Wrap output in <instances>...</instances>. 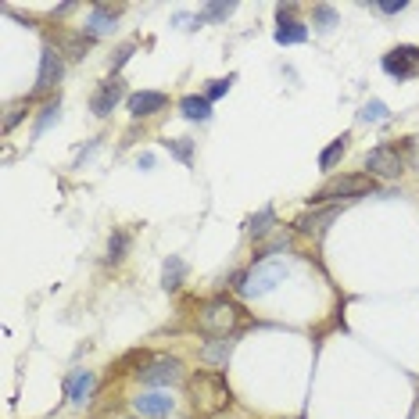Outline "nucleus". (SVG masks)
I'll return each mask as SVG.
<instances>
[{
    "label": "nucleus",
    "mask_w": 419,
    "mask_h": 419,
    "mask_svg": "<svg viewBox=\"0 0 419 419\" xmlns=\"http://www.w3.org/2000/svg\"><path fill=\"white\" fill-rule=\"evenodd\" d=\"M283 276H287V265L283 262H258V265H251L244 276H237V294L247 298V301H255V298L269 294V290L276 287Z\"/></svg>",
    "instance_id": "nucleus-2"
},
{
    "label": "nucleus",
    "mask_w": 419,
    "mask_h": 419,
    "mask_svg": "<svg viewBox=\"0 0 419 419\" xmlns=\"http://www.w3.org/2000/svg\"><path fill=\"white\" fill-rule=\"evenodd\" d=\"M312 15H316V29L319 33H330L333 26H337V11H333L330 4H316V11H312Z\"/></svg>",
    "instance_id": "nucleus-24"
},
{
    "label": "nucleus",
    "mask_w": 419,
    "mask_h": 419,
    "mask_svg": "<svg viewBox=\"0 0 419 419\" xmlns=\"http://www.w3.org/2000/svg\"><path fill=\"white\" fill-rule=\"evenodd\" d=\"M22 108H26V104H11L8 115H4V130H15V122L22 118Z\"/></svg>",
    "instance_id": "nucleus-30"
},
{
    "label": "nucleus",
    "mask_w": 419,
    "mask_h": 419,
    "mask_svg": "<svg viewBox=\"0 0 419 419\" xmlns=\"http://www.w3.org/2000/svg\"><path fill=\"white\" fill-rule=\"evenodd\" d=\"M387 115H391V112H387V104H384V100H369L366 108L359 112V118H362V122H384Z\"/></svg>",
    "instance_id": "nucleus-26"
},
{
    "label": "nucleus",
    "mask_w": 419,
    "mask_h": 419,
    "mask_svg": "<svg viewBox=\"0 0 419 419\" xmlns=\"http://www.w3.org/2000/svg\"><path fill=\"white\" fill-rule=\"evenodd\" d=\"M54 122H57V100L47 104V108H39V118H36V125H33V136H44Z\"/></svg>",
    "instance_id": "nucleus-22"
},
{
    "label": "nucleus",
    "mask_w": 419,
    "mask_h": 419,
    "mask_svg": "<svg viewBox=\"0 0 419 419\" xmlns=\"http://www.w3.org/2000/svg\"><path fill=\"white\" fill-rule=\"evenodd\" d=\"M237 319H240V308L229 298H212L197 308V326L204 333H212V337H229V330L237 326Z\"/></svg>",
    "instance_id": "nucleus-3"
},
{
    "label": "nucleus",
    "mask_w": 419,
    "mask_h": 419,
    "mask_svg": "<svg viewBox=\"0 0 419 419\" xmlns=\"http://www.w3.org/2000/svg\"><path fill=\"white\" fill-rule=\"evenodd\" d=\"M125 251H130V233L125 229H115L112 233V244H108V255H112V262H118Z\"/></svg>",
    "instance_id": "nucleus-25"
},
{
    "label": "nucleus",
    "mask_w": 419,
    "mask_h": 419,
    "mask_svg": "<svg viewBox=\"0 0 419 419\" xmlns=\"http://www.w3.org/2000/svg\"><path fill=\"white\" fill-rule=\"evenodd\" d=\"M233 11H237V4H204L197 22H222V18H229Z\"/></svg>",
    "instance_id": "nucleus-21"
},
{
    "label": "nucleus",
    "mask_w": 419,
    "mask_h": 419,
    "mask_svg": "<svg viewBox=\"0 0 419 419\" xmlns=\"http://www.w3.org/2000/svg\"><path fill=\"white\" fill-rule=\"evenodd\" d=\"M140 380L148 387H172L183 380V362L169 359V355H154L148 362V369H140Z\"/></svg>",
    "instance_id": "nucleus-5"
},
{
    "label": "nucleus",
    "mask_w": 419,
    "mask_h": 419,
    "mask_svg": "<svg viewBox=\"0 0 419 419\" xmlns=\"http://www.w3.org/2000/svg\"><path fill=\"white\" fill-rule=\"evenodd\" d=\"M294 4H280L276 8V18H280V26H276V44H283V47H290V44H305L308 39V29L294 18Z\"/></svg>",
    "instance_id": "nucleus-9"
},
{
    "label": "nucleus",
    "mask_w": 419,
    "mask_h": 419,
    "mask_svg": "<svg viewBox=\"0 0 419 419\" xmlns=\"http://www.w3.org/2000/svg\"><path fill=\"white\" fill-rule=\"evenodd\" d=\"M366 190H373L369 176H337V179H330L326 186H319V190L308 197V204H323V201H337V197H359Z\"/></svg>",
    "instance_id": "nucleus-4"
},
{
    "label": "nucleus",
    "mask_w": 419,
    "mask_h": 419,
    "mask_svg": "<svg viewBox=\"0 0 419 419\" xmlns=\"http://www.w3.org/2000/svg\"><path fill=\"white\" fill-rule=\"evenodd\" d=\"M186 387H190V405H194L197 412H204V416H215V412H222L229 402H233V391H229L226 376L215 373V369L194 373Z\"/></svg>",
    "instance_id": "nucleus-1"
},
{
    "label": "nucleus",
    "mask_w": 419,
    "mask_h": 419,
    "mask_svg": "<svg viewBox=\"0 0 419 419\" xmlns=\"http://www.w3.org/2000/svg\"><path fill=\"white\" fill-rule=\"evenodd\" d=\"M165 104H169V97H165V93H158V90H140V93L130 97V115L133 118H148V115L161 112Z\"/></svg>",
    "instance_id": "nucleus-13"
},
{
    "label": "nucleus",
    "mask_w": 419,
    "mask_h": 419,
    "mask_svg": "<svg viewBox=\"0 0 419 419\" xmlns=\"http://www.w3.org/2000/svg\"><path fill=\"white\" fill-rule=\"evenodd\" d=\"M90 44H93V39L82 36V33H61V36H57V51H65L72 61H82V57H87Z\"/></svg>",
    "instance_id": "nucleus-16"
},
{
    "label": "nucleus",
    "mask_w": 419,
    "mask_h": 419,
    "mask_svg": "<svg viewBox=\"0 0 419 419\" xmlns=\"http://www.w3.org/2000/svg\"><path fill=\"white\" fill-rule=\"evenodd\" d=\"M344 151H348V136H337V140H333L330 148L319 154V169H323V172H330L333 165H337V161L344 158Z\"/></svg>",
    "instance_id": "nucleus-20"
},
{
    "label": "nucleus",
    "mask_w": 419,
    "mask_h": 419,
    "mask_svg": "<svg viewBox=\"0 0 419 419\" xmlns=\"http://www.w3.org/2000/svg\"><path fill=\"white\" fill-rule=\"evenodd\" d=\"M165 148H169L183 165H190V158H194V140H186V136H179V140H165Z\"/></svg>",
    "instance_id": "nucleus-23"
},
{
    "label": "nucleus",
    "mask_w": 419,
    "mask_h": 419,
    "mask_svg": "<svg viewBox=\"0 0 419 419\" xmlns=\"http://www.w3.org/2000/svg\"><path fill=\"white\" fill-rule=\"evenodd\" d=\"M384 72L394 79H412L419 75V47H398L384 54Z\"/></svg>",
    "instance_id": "nucleus-8"
},
{
    "label": "nucleus",
    "mask_w": 419,
    "mask_h": 419,
    "mask_svg": "<svg viewBox=\"0 0 419 419\" xmlns=\"http://www.w3.org/2000/svg\"><path fill=\"white\" fill-rule=\"evenodd\" d=\"M269 222H272V208H262V212L251 219V233H255V237H265L269 229H272Z\"/></svg>",
    "instance_id": "nucleus-27"
},
{
    "label": "nucleus",
    "mask_w": 419,
    "mask_h": 419,
    "mask_svg": "<svg viewBox=\"0 0 419 419\" xmlns=\"http://www.w3.org/2000/svg\"><path fill=\"white\" fill-rule=\"evenodd\" d=\"M183 276H186V262L179 255H169V262H165V269H161V287L165 290H179Z\"/></svg>",
    "instance_id": "nucleus-19"
},
{
    "label": "nucleus",
    "mask_w": 419,
    "mask_h": 419,
    "mask_svg": "<svg viewBox=\"0 0 419 419\" xmlns=\"http://www.w3.org/2000/svg\"><path fill=\"white\" fill-rule=\"evenodd\" d=\"M179 115L183 118H194V122H208V118H212V100L190 93V97L179 100Z\"/></svg>",
    "instance_id": "nucleus-18"
},
{
    "label": "nucleus",
    "mask_w": 419,
    "mask_h": 419,
    "mask_svg": "<svg viewBox=\"0 0 419 419\" xmlns=\"http://www.w3.org/2000/svg\"><path fill=\"white\" fill-rule=\"evenodd\" d=\"M122 93H125V82H122L118 75H112L108 82H100L97 93L90 97V112H93L97 118H108V115L115 112V104L122 100Z\"/></svg>",
    "instance_id": "nucleus-10"
},
{
    "label": "nucleus",
    "mask_w": 419,
    "mask_h": 419,
    "mask_svg": "<svg viewBox=\"0 0 419 419\" xmlns=\"http://www.w3.org/2000/svg\"><path fill=\"white\" fill-rule=\"evenodd\" d=\"M115 18H118V8L97 4V8L90 11V18H87V26H82V33H87L90 39H97V36H108V33L115 29Z\"/></svg>",
    "instance_id": "nucleus-12"
},
{
    "label": "nucleus",
    "mask_w": 419,
    "mask_h": 419,
    "mask_svg": "<svg viewBox=\"0 0 419 419\" xmlns=\"http://www.w3.org/2000/svg\"><path fill=\"white\" fill-rule=\"evenodd\" d=\"M133 51H136L133 44H125V47H118V51H115V61H112V72H115V75H118V69L125 65V61L133 57Z\"/></svg>",
    "instance_id": "nucleus-29"
},
{
    "label": "nucleus",
    "mask_w": 419,
    "mask_h": 419,
    "mask_svg": "<svg viewBox=\"0 0 419 419\" xmlns=\"http://www.w3.org/2000/svg\"><path fill=\"white\" fill-rule=\"evenodd\" d=\"M366 169L369 176H380V179H398L405 172V158L398 154L394 148H373L366 154Z\"/></svg>",
    "instance_id": "nucleus-6"
},
{
    "label": "nucleus",
    "mask_w": 419,
    "mask_h": 419,
    "mask_svg": "<svg viewBox=\"0 0 419 419\" xmlns=\"http://www.w3.org/2000/svg\"><path fill=\"white\" fill-rule=\"evenodd\" d=\"M337 212H341V208L333 204V208H323V212L301 215V219L294 222V229H298V233H308V237H323V233H326V226L337 219Z\"/></svg>",
    "instance_id": "nucleus-14"
},
{
    "label": "nucleus",
    "mask_w": 419,
    "mask_h": 419,
    "mask_svg": "<svg viewBox=\"0 0 419 419\" xmlns=\"http://www.w3.org/2000/svg\"><path fill=\"white\" fill-rule=\"evenodd\" d=\"M376 11H384V15H398V11H405L409 4H405V0H391V4H373Z\"/></svg>",
    "instance_id": "nucleus-31"
},
{
    "label": "nucleus",
    "mask_w": 419,
    "mask_h": 419,
    "mask_svg": "<svg viewBox=\"0 0 419 419\" xmlns=\"http://www.w3.org/2000/svg\"><path fill=\"white\" fill-rule=\"evenodd\" d=\"M172 398L169 394H161V391H151V394H140V398H133V409H136V416H143V419H169L172 416Z\"/></svg>",
    "instance_id": "nucleus-11"
},
{
    "label": "nucleus",
    "mask_w": 419,
    "mask_h": 419,
    "mask_svg": "<svg viewBox=\"0 0 419 419\" xmlns=\"http://www.w3.org/2000/svg\"><path fill=\"white\" fill-rule=\"evenodd\" d=\"M233 337H219V341H212V344H204L201 348V359L208 362V366H226L229 362V355H233Z\"/></svg>",
    "instance_id": "nucleus-17"
},
{
    "label": "nucleus",
    "mask_w": 419,
    "mask_h": 419,
    "mask_svg": "<svg viewBox=\"0 0 419 419\" xmlns=\"http://www.w3.org/2000/svg\"><path fill=\"white\" fill-rule=\"evenodd\" d=\"M229 87H233V75H226V79H215L212 87L204 90V97H208V100H219V97H222V93H226Z\"/></svg>",
    "instance_id": "nucleus-28"
},
{
    "label": "nucleus",
    "mask_w": 419,
    "mask_h": 419,
    "mask_svg": "<svg viewBox=\"0 0 419 419\" xmlns=\"http://www.w3.org/2000/svg\"><path fill=\"white\" fill-rule=\"evenodd\" d=\"M61 72H65L61 51L47 44L44 51H39V75H36V90H33V93H51L57 82H61Z\"/></svg>",
    "instance_id": "nucleus-7"
},
{
    "label": "nucleus",
    "mask_w": 419,
    "mask_h": 419,
    "mask_svg": "<svg viewBox=\"0 0 419 419\" xmlns=\"http://www.w3.org/2000/svg\"><path fill=\"white\" fill-rule=\"evenodd\" d=\"M93 384H97V376H93L90 369H79V373H72L69 380H65V394H69V402L82 405V402H87V398H90Z\"/></svg>",
    "instance_id": "nucleus-15"
}]
</instances>
